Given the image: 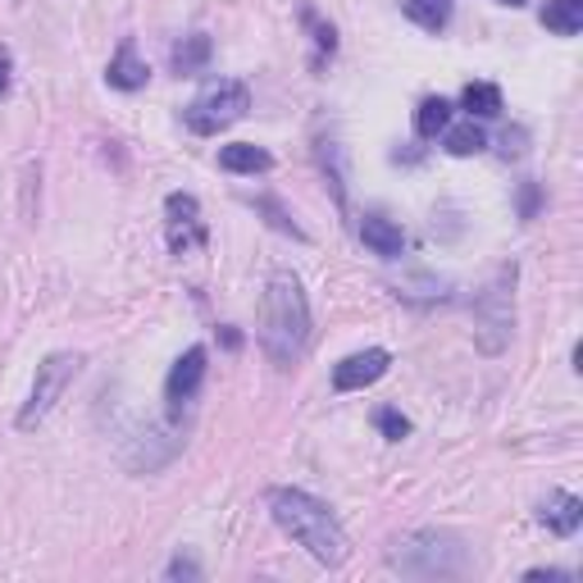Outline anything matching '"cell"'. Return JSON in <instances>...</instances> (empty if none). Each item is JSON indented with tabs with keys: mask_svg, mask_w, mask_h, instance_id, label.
<instances>
[{
	"mask_svg": "<svg viewBox=\"0 0 583 583\" xmlns=\"http://www.w3.org/2000/svg\"><path fill=\"white\" fill-rule=\"evenodd\" d=\"M256 337H260L265 356L273 365H283V370L305 356V343H311V301H305V288H301L296 273L279 269L265 283Z\"/></svg>",
	"mask_w": 583,
	"mask_h": 583,
	"instance_id": "6da1fadb",
	"label": "cell"
},
{
	"mask_svg": "<svg viewBox=\"0 0 583 583\" xmlns=\"http://www.w3.org/2000/svg\"><path fill=\"white\" fill-rule=\"evenodd\" d=\"M269 511L273 525H279L296 547H305L319 565H343L347 561V534L333 519V511L324 502H315L301 487H273L269 493Z\"/></svg>",
	"mask_w": 583,
	"mask_h": 583,
	"instance_id": "7a4b0ae2",
	"label": "cell"
},
{
	"mask_svg": "<svg viewBox=\"0 0 583 583\" xmlns=\"http://www.w3.org/2000/svg\"><path fill=\"white\" fill-rule=\"evenodd\" d=\"M392 570L402 574H419V579H434V574H460L466 570V547H460L451 534H415L406 542H396L392 551Z\"/></svg>",
	"mask_w": 583,
	"mask_h": 583,
	"instance_id": "3957f363",
	"label": "cell"
},
{
	"mask_svg": "<svg viewBox=\"0 0 583 583\" xmlns=\"http://www.w3.org/2000/svg\"><path fill=\"white\" fill-rule=\"evenodd\" d=\"M247 110H251V91H247V82L224 78V82L205 87L201 97L188 105V128H192L197 137H220L224 128L237 124V119H247Z\"/></svg>",
	"mask_w": 583,
	"mask_h": 583,
	"instance_id": "277c9868",
	"label": "cell"
},
{
	"mask_svg": "<svg viewBox=\"0 0 583 583\" xmlns=\"http://www.w3.org/2000/svg\"><path fill=\"white\" fill-rule=\"evenodd\" d=\"M474 319H479V347L483 351H502L511 343V328H515V265H502L493 273V283L479 296L474 305Z\"/></svg>",
	"mask_w": 583,
	"mask_h": 583,
	"instance_id": "5b68a950",
	"label": "cell"
},
{
	"mask_svg": "<svg viewBox=\"0 0 583 583\" xmlns=\"http://www.w3.org/2000/svg\"><path fill=\"white\" fill-rule=\"evenodd\" d=\"M78 370H82V356L78 351H55V356H46L42 365H37V379H33V396H27V406L19 411V428L27 434V428H37L51 411H55V402L69 392V383L78 379Z\"/></svg>",
	"mask_w": 583,
	"mask_h": 583,
	"instance_id": "8992f818",
	"label": "cell"
},
{
	"mask_svg": "<svg viewBox=\"0 0 583 583\" xmlns=\"http://www.w3.org/2000/svg\"><path fill=\"white\" fill-rule=\"evenodd\" d=\"M165 214H169V247H173V256H192V251L205 247V220H201L197 197L173 192L165 201Z\"/></svg>",
	"mask_w": 583,
	"mask_h": 583,
	"instance_id": "52a82bcc",
	"label": "cell"
},
{
	"mask_svg": "<svg viewBox=\"0 0 583 583\" xmlns=\"http://www.w3.org/2000/svg\"><path fill=\"white\" fill-rule=\"evenodd\" d=\"M388 365H392V356H388L383 347L356 351V356H347V360L333 370V388H337V392H360V388L379 383V379L388 374Z\"/></svg>",
	"mask_w": 583,
	"mask_h": 583,
	"instance_id": "ba28073f",
	"label": "cell"
},
{
	"mask_svg": "<svg viewBox=\"0 0 583 583\" xmlns=\"http://www.w3.org/2000/svg\"><path fill=\"white\" fill-rule=\"evenodd\" d=\"M201 379H205V347H188L178 360H173V370H169V379H165V402H169V411H182L197 396V388H201Z\"/></svg>",
	"mask_w": 583,
	"mask_h": 583,
	"instance_id": "9c48e42d",
	"label": "cell"
},
{
	"mask_svg": "<svg viewBox=\"0 0 583 583\" xmlns=\"http://www.w3.org/2000/svg\"><path fill=\"white\" fill-rule=\"evenodd\" d=\"M360 242H365V247H370L374 256L396 260V256H402V247H406V233L396 228L392 220H383V214H365V220H360Z\"/></svg>",
	"mask_w": 583,
	"mask_h": 583,
	"instance_id": "30bf717a",
	"label": "cell"
},
{
	"mask_svg": "<svg viewBox=\"0 0 583 583\" xmlns=\"http://www.w3.org/2000/svg\"><path fill=\"white\" fill-rule=\"evenodd\" d=\"M542 525L551 529V534H561V538H570L579 525H583V502L574 497V493H547V502H542Z\"/></svg>",
	"mask_w": 583,
	"mask_h": 583,
	"instance_id": "8fae6325",
	"label": "cell"
},
{
	"mask_svg": "<svg viewBox=\"0 0 583 583\" xmlns=\"http://www.w3.org/2000/svg\"><path fill=\"white\" fill-rule=\"evenodd\" d=\"M146 78H150V69L142 65L137 46H133V42H124V46L114 51V59H110L105 82H110V87H119V91H137V87H146Z\"/></svg>",
	"mask_w": 583,
	"mask_h": 583,
	"instance_id": "7c38bea8",
	"label": "cell"
},
{
	"mask_svg": "<svg viewBox=\"0 0 583 583\" xmlns=\"http://www.w3.org/2000/svg\"><path fill=\"white\" fill-rule=\"evenodd\" d=\"M220 169H228V173H265V169H273V156L256 142H237V146L220 150Z\"/></svg>",
	"mask_w": 583,
	"mask_h": 583,
	"instance_id": "4fadbf2b",
	"label": "cell"
},
{
	"mask_svg": "<svg viewBox=\"0 0 583 583\" xmlns=\"http://www.w3.org/2000/svg\"><path fill=\"white\" fill-rule=\"evenodd\" d=\"M210 55H214V46H210V37L205 33H192V37H182L178 46H173V74H182V78H197V74H205V65H210Z\"/></svg>",
	"mask_w": 583,
	"mask_h": 583,
	"instance_id": "5bb4252c",
	"label": "cell"
},
{
	"mask_svg": "<svg viewBox=\"0 0 583 583\" xmlns=\"http://www.w3.org/2000/svg\"><path fill=\"white\" fill-rule=\"evenodd\" d=\"M542 23L551 27V33H561V37H574L579 27H583V0H547V10H542Z\"/></svg>",
	"mask_w": 583,
	"mask_h": 583,
	"instance_id": "9a60e30c",
	"label": "cell"
},
{
	"mask_svg": "<svg viewBox=\"0 0 583 583\" xmlns=\"http://www.w3.org/2000/svg\"><path fill=\"white\" fill-rule=\"evenodd\" d=\"M442 128H451V105H447L442 97H428V101L415 110V133H419L424 142H434V137H442Z\"/></svg>",
	"mask_w": 583,
	"mask_h": 583,
	"instance_id": "2e32d148",
	"label": "cell"
},
{
	"mask_svg": "<svg viewBox=\"0 0 583 583\" xmlns=\"http://www.w3.org/2000/svg\"><path fill=\"white\" fill-rule=\"evenodd\" d=\"M406 19L419 23L424 33H442L451 23V0H406Z\"/></svg>",
	"mask_w": 583,
	"mask_h": 583,
	"instance_id": "e0dca14e",
	"label": "cell"
},
{
	"mask_svg": "<svg viewBox=\"0 0 583 583\" xmlns=\"http://www.w3.org/2000/svg\"><path fill=\"white\" fill-rule=\"evenodd\" d=\"M460 105L470 110V119H493V114H502V91L493 82H470L460 91Z\"/></svg>",
	"mask_w": 583,
	"mask_h": 583,
	"instance_id": "ac0fdd59",
	"label": "cell"
},
{
	"mask_svg": "<svg viewBox=\"0 0 583 583\" xmlns=\"http://www.w3.org/2000/svg\"><path fill=\"white\" fill-rule=\"evenodd\" d=\"M442 146H447V156H460V160H466V156H479V150L487 146V137H483V128L470 119V124L442 128Z\"/></svg>",
	"mask_w": 583,
	"mask_h": 583,
	"instance_id": "d6986e66",
	"label": "cell"
},
{
	"mask_svg": "<svg viewBox=\"0 0 583 583\" xmlns=\"http://www.w3.org/2000/svg\"><path fill=\"white\" fill-rule=\"evenodd\" d=\"M374 424L383 428V438H392V442H402V438L411 434V419H406L402 411H392V406H383V411L374 415Z\"/></svg>",
	"mask_w": 583,
	"mask_h": 583,
	"instance_id": "ffe728a7",
	"label": "cell"
},
{
	"mask_svg": "<svg viewBox=\"0 0 583 583\" xmlns=\"http://www.w3.org/2000/svg\"><path fill=\"white\" fill-rule=\"evenodd\" d=\"M301 19H305V27H311V33H315V46L333 55V46H337V33H333V23H319V14H315V10H305Z\"/></svg>",
	"mask_w": 583,
	"mask_h": 583,
	"instance_id": "44dd1931",
	"label": "cell"
},
{
	"mask_svg": "<svg viewBox=\"0 0 583 583\" xmlns=\"http://www.w3.org/2000/svg\"><path fill=\"white\" fill-rule=\"evenodd\" d=\"M519 214H525V220L538 214V188H534V182H525V192H519Z\"/></svg>",
	"mask_w": 583,
	"mask_h": 583,
	"instance_id": "7402d4cb",
	"label": "cell"
},
{
	"mask_svg": "<svg viewBox=\"0 0 583 583\" xmlns=\"http://www.w3.org/2000/svg\"><path fill=\"white\" fill-rule=\"evenodd\" d=\"M525 579H529V583H570L565 570H529Z\"/></svg>",
	"mask_w": 583,
	"mask_h": 583,
	"instance_id": "603a6c76",
	"label": "cell"
},
{
	"mask_svg": "<svg viewBox=\"0 0 583 583\" xmlns=\"http://www.w3.org/2000/svg\"><path fill=\"white\" fill-rule=\"evenodd\" d=\"M169 579H197V565H192V561H182V557H178V561L169 565Z\"/></svg>",
	"mask_w": 583,
	"mask_h": 583,
	"instance_id": "cb8c5ba5",
	"label": "cell"
},
{
	"mask_svg": "<svg viewBox=\"0 0 583 583\" xmlns=\"http://www.w3.org/2000/svg\"><path fill=\"white\" fill-rule=\"evenodd\" d=\"M5 91H10V55L0 51V97H5Z\"/></svg>",
	"mask_w": 583,
	"mask_h": 583,
	"instance_id": "d4e9b609",
	"label": "cell"
},
{
	"mask_svg": "<svg viewBox=\"0 0 583 583\" xmlns=\"http://www.w3.org/2000/svg\"><path fill=\"white\" fill-rule=\"evenodd\" d=\"M502 5H511V10H519V5H525V0H502Z\"/></svg>",
	"mask_w": 583,
	"mask_h": 583,
	"instance_id": "484cf974",
	"label": "cell"
}]
</instances>
